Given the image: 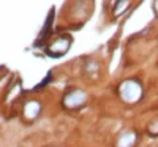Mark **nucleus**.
Returning <instances> with one entry per match:
<instances>
[{"label":"nucleus","mask_w":158,"mask_h":147,"mask_svg":"<svg viewBox=\"0 0 158 147\" xmlns=\"http://www.w3.org/2000/svg\"><path fill=\"white\" fill-rule=\"evenodd\" d=\"M120 92H121V96L123 99L128 102H135L141 97L142 93V89H141V85L138 84L137 81L135 80H127L123 83V85L120 88Z\"/></svg>","instance_id":"obj_1"},{"label":"nucleus","mask_w":158,"mask_h":147,"mask_svg":"<svg viewBox=\"0 0 158 147\" xmlns=\"http://www.w3.org/2000/svg\"><path fill=\"white\" fill-rule=\"evenodd\" d=\"M86 101V93L81 89H77V91H73L71 93H69L65 97V105L67 108H75L82 105L83 102Z\"/></svg>","instance_id":"obj_2"},{"label":"nucleus","mask_w":158,"mask_h":147,"mask_svg":"<svg viewBox=\"0 0 158 147\" xmlns=\"http://www.w3.org/2000/svg\"><path fill=\"white\" fill-rule=\"evenodd\" d=\"M69 46H70V41H69L67 38H61V40L56 41L50 47H49V51L52 54L54 53L56 55H62V54L69 49Z\"/></svg>","instance_id":"obj_3"},{"label":"nucleus","mask_w":158,"mask_h":147,"mask_svg":"<svg viewBox=\"0 0 158 147\" xmlns=\"http://www.w3.org/2000/svg\"><path fill=\"white\" fill-rule=\"evenodd\" d=\"M136 142V134L132 131H125L118 137L117 147H132L133 143Z\"/></svg>","instance_id":"obj_4"},{"label":"nucleus","mask_w":158,"mask_h":147,"mask_svg":"<svg viewBox=\"0 0 158 147\" xmlns=\"http://www.w3.org/2000/svg\"><path fill=\"white\" fill-rule=\"evenodd\" d=\"M40 112V102L37 101H29L25 105V109H24V114L28 118H34Z\"/></svg>","instance_id":"obj_5"},{"label":"nucleus","mask_w":158,"mask_h":147,"mask_svg":"<svg viewBox=\"0 0 158 147\" xmlns=\"http://www.w3.org/2000/svg\"><path fill=\"white\" fill-rule=\"evenodd\" d=\"M53 17H54V12L52 11L50 12V14H49V17L46 18V24H45V28L42 29V32H41V36H40V38H38V43L37 45H42V41L45 40V37H46V34H48V32H49V28L52 26V22H53Z\"/></svg>","instance_id":"obj_6"},{"label":"nucleus","mask_w":158,"mask_h":147,"mask_svg":"<svg viewBox=\"0 0 158 147\" xmlns=\"http://www.w3.org/2000/svg\"><path fill=\"white\" fill-rule=\"evenodd\" d=\"M128 6H129L128 2H117L115 7V13H120V11H124Z\"/></svg>","instance_id":"obj_7"},{"label":"nucleus","mask_w":158,"mask_h":147,"mask_svg":"<svg viewBox=\"0 0 158 147\" xmlns=\"http://www.w3.org/2000/svg\"><path fill=\"white\" fill-rule=\"evenodd\" d=\"M153 7H154V9H156V11L158 12V2H156L154 4H153Z\"/></svg>","instance_id":"obj_8"}]
</instances>
